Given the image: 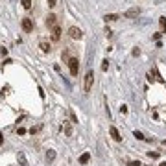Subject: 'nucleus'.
<instances>
[{
    "mask_svg": "<svg viewBox=\"0 0 166 166\" xmlns=\"http://www.w3.org/2000/svg\"><path fill=\"white\" fill-rule=\"evenodd\" d=\"M92 81H94V72H92V70H87L85 78H83V90H85V92H89V90H90Z\"/></svg>",
    "mask_w": 166,
    "mask_h": 166,
    "instance_id": "1",
    "label": "nucleus"
},
{
    "mask_svg": "<svg viewBox=\"0 0 166 166\" xmlns=\"http://www.w3.org/2000/svg\"><path fill=\"white\" fill-rule=\"evenodd\" d=\"M66 65H68V68H70V74H72V76H78V70H80V61H78V57H70L68 61H66Z\"/></svg>",
    "mask_w": 166,
    "mask_h": 166,
    "instance_id": "2",
    "label": "nucleus"
},
{
    "mask_svg": "<svg viewBox=\"0 0 166 166\" xmlns=\"http://www.w3.org/2000/svg\"><path fill=\"white\" fill-rule=\"evenodd\" d=\"M21 26H22V30H24L26 33L33 31V22H31V19H28V17H24V19L21 21Z\"/></svg>",
    "mask_w": 166,
    "mask_h": 166,
    "instance_id": "3",
    "label": "nucleus"
},
{
    "mask_svg": "<svg viewBox=\"0 0 166 166\" xmlns=\"http://www.w3.org/2000/svg\"><path fill=\"white\" fill-rule=\"evenodd\" d=\"M68 35L72 39H81L83 37V31L80 30V28H76V26H70L68 28Z\"/></svg>",
    "mask_w": 166,
    "mask_h": 166,
    "instance_id": "4",
    "label": "nucleus"
},
{
    "mask_svg": "<svg viewBox=\"0 0 166 166\" xmlns=\"http://www.w3.org/2000/svg\"><path fill=\"white\" fill-rule=\"evenodd\" d=\"M140 15V7H131V9H127L124 13V17L125 19H133V17H138Z\"/></svg>",
    "mask_w": 166,
    "mask_h": 166,
    "instance_id": "5",
    "label": "nucleus"
},
{
    "mask_svg": "<svg viewBox=\"0 0 166 166\" xmlns=\"http://www.w3.org/2000/svg\"><path fill=\"white\" fill-rule=\"evenodd\" d=\"M109 135L113 137V140H116V142H120V140H122L120 133H118V129L114 127V125H111V127H109Z\"/></svg>",
    "mask_w": 166,
    "mask_h": 166,
    "instance_id": "6",
    "label": "nucleus"
},
{
    "mask_svg": "<svg viewBox=\"0 0 166 166\" xmlns=\"http://www.w3.org/2000/svg\"><path fill=\"white\" fill-rule=\"evenodd\" d=\"M46 26H48V28H55V26H57V17H55V15H48V17H46Z\"/></svg>",
    "mask_w": 166,
    "mask_h": 166,
    "instance_id": "7",
    "label": "nucleus"
},
{
    "mask_svg": "<svg viewBox=\"0 0 166 166\" xmlns=\"http://www.w3.org/2000/svg\"><path fill=\"white\" fill-rule=\"evenodd\" d=\"M118 19H120V17H118L116 13H109V15H105V17H104V21L105 22H114V21H118Z\"/></svg>",
    "mask_w": 166,
    "mask_h": 166,
    "instance_id": "8",
    "label": "nucleus"
},
{
    "mask_svg": "<svg viewBox=\"0 0 166 166\" xmlns=\"http://www.w3.org/2000/svg\"><path fill=\"white\" fill-rule=\"evenodd\" d=\"M59 37H61V30H59V26L52 28V39H54V41H59Z\"/></svg>",
    "mask_w": 166,
    "mask_h": 166,
    "instance_id": "9",
    "label": "nucleus"
},
{
    "mask_svg": "<svg viewBox=\"0 0 166 166\" xmlns=\"http://www.w3.org/2000/svg\"><path fill=\"white\" fill-rule=\"evenodd\" d=\"M39 48H41L42 52H50V50H52V46H50V42L41 41V42H39Z\"/></svg>",
    "mask_w": 166,
    "mask_h": 166,
    "instance_id": "10",
    "label": "nucleus"
},
{
    "mask_svg": "<svg viewBox=\"0 0 166 166\" xmlns=\"http://www.w3.org/2000/svg\"><path fill=\"white\" fill-rule=\"evenodd\" d=\"M159 26H161V33L166 31V17H159Z\"/></svg>",
    "mask_w": 166,
    "mask_h": 166,
    "instance_id": "11",
    "label": "nucleus"
},
{
    "mask_svg": "<svg viewBox=\"0 0 166 166\" xmlns=\"http://www.w3.org/2000/svg\"><path fill=\"white\" fill-rule=\"evenodd\" d=\"M89 161H90V153H83V155L80 157V163L81 164H87Z\"/></svg>",
    "mask_w": 166,
    "mask_h": 166,
    "instance_id": "12",
    "label": "nucleus"
},
{
    "mask_svg": "<svg viewBox=\"0 0 166 166\" xmlns=\"http://www.w3.org/2000/svg\"><path fill=\"white\" fill-rule=\"evenodd\" d=\"M54 159H55V151H54V149H48V153H46V161H48V163H52Z\"/></svg>",
    "mask_w": 166,
    "mask_h": 166,
    "instance_id": "13",
    "label": "nucleus"
},
{
    "mask_svg": "<svg viewBox=\"0 0 166 166\" xmlns=\"http://www.w3.org/2000/svg\"><path fill=\"white\" fill-rule=\"evenodd\" d=\"M21 4H22L24 9H30V7H31V0H21Z\"/></svg>",
    "mask_w": 166,
    "mask_h": 166,
    "instance_id": "14",
    "label": "nucleus"
},
{
    "mask_svg": "<svg viewBox=\"0 0 166 166\" xmlns=\"http://www.w3.org/2000/svg\"><path fill=\"white\" fill-rule=\"evenodd\" d=\"M133 137H135V138H138V140H144V138H146V137L142 135L140 131H135V133H133Z\"/></svg>",
    "mask_w": 166,
    "mask_h": 166,
    "instance_id": "15",
    "label": "nucleus"
},
{
    "mask_svg": "<svg viewBox=\"0 0 166 166\" xmlns=\"http://www.w3.org/2000/svg\"><path fill=\"white\" fill-rule=\"evenodd\" d=\"M19 161H21V164H22V166H28V164H26V157L22 155V153H19Z\"/></svg>",
    "mask_w": 166,
    "mask_h": 166,
    "instance_id": "16",
    "label": "nucleus"
},
{
    "mask_svg": "<svg viewBox=\"0 0 166 166\" xmlns=\"http://www.w3.org/2000/svg\"><path fill=\"white\" fill-rule=\"evenodd\" d=\"M65 133H66V135H72V127H70V125H65Z\"/></svg>",
    "mask_w": 166,
    "mask_h": 166,
    "instance_id": "17",
    "label": "nucleus"
},
{
    "mask_svg": "<svg viewBox=\"0 0 166 166\" xmlns=\"http://www.w3.org/2000/svg\"><path fill=\"white\" fill-rule=\"evenodd\" d=\"M107 68H109V61L105 59V61H104V65H102V70H107Z\"/></svg>",
    "mask_w": 166,
    "mask_h": 166,
    "instance_id": "18",
    "label": "nucleus"
},
{
    "mask_svg": "<svg viewBox=\"0 0 166 166\" xmlns=\"http://www.w3.org/2000/svg\"><path fill=\"white\" fill-rule=\"evenodd\" d=\"M46 2H48V6H50V7H54L55 4H57V0H46Z\"/></svg>",
    "mask_w": 166,
    "mask_h": 166,
    "instance_id": "19",
    "label": "nucleus"
},
{
    "mask_svg": "<svg viewBox=\"0 0 166 166\" xmlns=\"http://www.w3.org/2000/svg\"><path fill=\"white\" fill-rule=\"evenodd\" d=\"M120 113H124V114H127V105H122V107H120Z\"/></svg>",
    "mask_w": 166,
    "mask_h": 166,
    "instance_id": "20",
    "label": "nucleus"
},
{
    "mask_svg": "<svg viewBox=\"0 0 166 166\" xmlns=\"http://www.w3.org/2000/svg\"><path fill=\"white\" fill-rule=\"evenodd\" d=\"M148 155H149V157H151V159H157V157H159V153H155V151H153V153H151V151H149V153H148Z\"/></svg>",
    "mask_w": 166,
    "mask_h": 166,
    "instance_id": "21",
    "label": "nucleus"
},
{
    "mask_svg": "<svg viewBox=\"0 0 166 166\" xmlns=\"http://www.w3.org/2000/svg\"><path fill=\"white\" fill-rule=\"evenodd\" d=\"M70 118H72V122H78V118H76V114H74V111H70Z\"/></svg>",
    "mask_w": 166,
    "mask_h": 166,
    "instance_id": "22",
    "label": "nucleus"
},
{
    "mask_svg": "<svg viewBox=\"0 0 166 166\" xmlns=\"http://www.w3.org/2000/svg\"><path fill=\"white\" fill-rule=\"evenodd\" d=\"M17 133H19V135H24L26 129H24V127H19V129H17Z\"/></svg>",
    "mask_w": 166,
    "mask_h": 166,
    "instance_id": "23",
    "label": "nucleus"
},
{
    "mask_svg": "<svg viewBox=\"0 0 166 166\" xmlns=\"http://www.w3.org/2000/svg\"><path fill=\"white\" fill-rule=\"evenodd\" d=\"M129 166H142V164L138 163V161H133V163H129Z\"/></svg>",
    "mask_w": 166,
    "mask_h": 166,
    "instance_id": "24",
    "label": "nucleus"
},
{
    "mask_svg": "<svg viewBox=\"0 0 166 166\" xmlns=\"http://www.w3.org/2000/svg\"><path fill=\"white\" fill-rule=\"evenodd\" d=\"M2 142H4V137H2V135H0V144H2Z\"/></svg>",
    "mask_w": 166,
    "mask_h": 166,
    "instance_id": "25",
    "label": "nucleus"
},
{
    "mask_svg": "<svg viewBox=\"0 0 166 166\" xmlns=\"http://www.w3.org/2000/svg\"><path fill=\"white\" fill-rule=\"evenodd\" d=\"M159 166H166V163H161V164H159Z\"/></svg>",
    "mask_w": 166,
    "mask_h": 166,
    "instance_id": "26",
    "label": "nucleus"
}]
</instances>
